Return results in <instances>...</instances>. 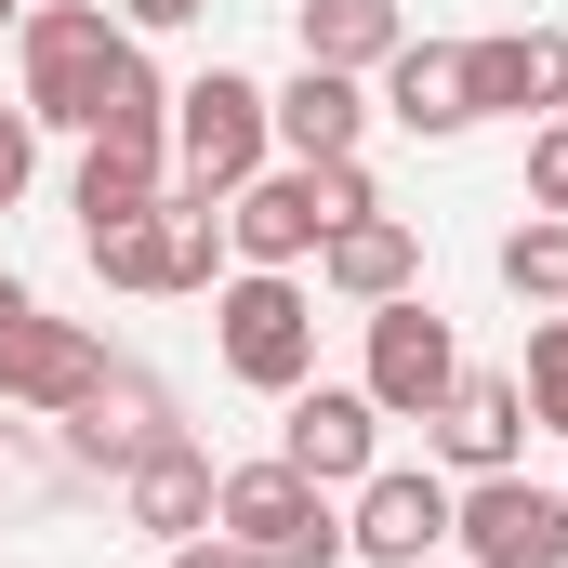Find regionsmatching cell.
<instances>
[{
  "label": "cell",
  "instance_id": "277c9868",
  "mask_svg": "<svg viewBox=\"0 0 568 568\" xmlns=\"http://www.w3.org/2000/svg\"><path fill=\"white\" fill-rule=\"evenodd\" d=\"M212 529H225L252 568H344V516H331V489H317V476H291L278 449H265V463H239V476L212 489Z\"/></svg>",
  "mask_w": 568,
  "mask_h": 568
},
{
  "label": "cell",
  "instance_id": "d4e9b609",
  "mask_svg": "<svg viewBox=\"0 0 568 568\" xmlns=\"http://www.w3.org/2000/svg\"><path fill=\"white\" fill-rule=\"evenodd\" d=\"M172 568H252V556H239L225 529H199V542H172Z\"/></svg>",
  "mask_w": 568,
  "mask_h": 568
},
{
  "label": "cell",
  "instance_id": "8fae6325",
  "mask_svg": "<svg viewBox=\"0 0 568 568\" xmlns=\"http://www.w3.org/2000/svg\"><path fill=\"white\" fill-rule=\"evenodd\" d=\"M278 463L317 476V489H357V476L384 463V410H371L357 384H291L278 397Z\"/></svg>",
  "mask_w": 568,
  "mask_h": 568
},
{
  "label": "cell",
  "instance_id": "9c48e42d",
  "mask_svg": "<svg viewBox=\"0 0 568 568\" xmlns=\"http://www.w3.org/2000/svg\"><path fill=\"white\" fill-rule=\"evenodd\" d=\"M436 542H449V476H424V463H371L357 503H344V556H371V568H436Z\"/></svg>",
  "mask_w": 568,
  "mask_h": 568
},
{
  "label": "cell",
  "instance_id": "603a6c76",
  "mask_svg": "<svg viewBox=\"0 0 568 568\" xmlns=\"http://www.w3.org/2000/svg\"><path fill=\"white\" fill-rule=\"evenodd\" d=\"M27 172H40V120H27V106H0V212L27 199Z\"/></svg>",
  "mask_w": 568,
  "mask_h": 568
},
{
  "label": "cell",
  "instance_id": "52a82bcc",
  "mask_svg": "<svg viewBox=\"0 0 568 568\" xmlns=\"http://www.w3.org/2000/svg\"><path fill=\"white\" fill-rule=\"evenodd\" d=\"M449 542H463V568H568V489H542L529 463L463 476L449 489Z\"/></svg>",
  "mask_w": 568,
  "mask_h": 568
},
{
  "label": "cell",
  "instance_id": "e0dca14e",
  "mask_svg": "<svg viewBox=\"0 0 568 568\" xmlns=\"http://www.w3.org/2000/svg\"><path fill=\"white\" fill-rule=\"evenodd\" d=\"M463 106H476V120H529V106H556V40H529V27L463 40Z\"/></svg>",
  "mask_w": 568,
  "mask_h": 568
},
{
  "label": "cell",
  "instance_id": "2e32d148",
  "mask_svg": "<svg viewBox=\"0 0 568 568\" xmlns=\"http://www.w3.org/2000/svg\"><path fill=\"white\" fill-rule=\"evenodd\" d=\"M265 120H278V159H357V133H371V80H344V67H291V93H265Z\"/></svg>",
  "mask_w": 568,
  "mask_h": 568
},
{
  "label": "cell",
  "instance_id": "4fadbf2b",
  "mask_svg": "<svg viewBox=\"0 0 568 568\" xmlns=\"http://www.w3.org/2000/svg\"><path fill=\"white\" fill-rule=\"evenodd\" d=\"M424 436L449 449V476H503V463H529V397H516L503 371H463L424 410Z\"/></svg>",
  "mask_w": 568,
  "mask_h": 568
},
{
  "label": "cell",
  "instance_id": "7c38bea8",
  "mask_svg": "<svg viewBox=\"0 0 568 568\" xmlns=\"http://www.w3.org/2000/svg\"><path fill=\"white\" fill-rule=\"evenodd\" d=\"M212 489H225V476H212V449L185 424L159 436L145 463H120V516H133L145 542H199V529H212Z\"/></svg>",
  "mask_w": 568,
  "mask_h": 568
},
{
  "label": "cell",
  "instance_id": "8992f818",
  "mask_svg": "<svg viewBox=\"0 0 568 568\" xmlns=\"http://www.w3.org/2000/svg\"><path fill=\"white\" fill-rule=\"evenodd\" d=\"M80 252H93V278H106V291H212V278H225V199L159 185V212L80 239Z\"/></svg>",
  "mask_w": 568,
  "mask_h": 568
},
{
  "label": "cell",
  "instance_id": "5bb4252c",
  "mask_svg": "<svg viewBox=\"0 0 568 568\" xmlns=\"http://www.w3.org/2000/svg\"><path fill=\"white\" fill-rule=\"evenodd\" d=\"M317 278L344 291V304H397V291H424V225L357 212V225H331V239H317Z\"/></svg>",
  "mask_w": 568,
  "mask_h": 568
},
{
  "label": "cell",
  "instance_id": "ffe728a7",
  "mask_svg": "<svg viewBox=\"0 0 568 568\" xmlns=\"http://www.w3.org/2000/svg\"><path fill=\"white\" fill-rule=\"evenodd\" d=\"M503 291H516V304H568V212H529V225L503 239Z\"/></svg>",
  "mask_w": 568,
  "mask_h": 568
},
{
  "label": "cell",
  "instance_id": "6da1fadb",
  "mask_svg": "<svg viewBox=\"0 0 568 568\" xmlns=\"http://www.w3.org/2000/svg\"><path fill=\"white\" fill-rule=\"evenodd\" d=\"M357 212H384L371 199V159H265L239 199H225V252L239 265H304L331 225H357Z\"/></svg>",
  "mask_w": 568,
  "mask_h": 568
},
{
  "label": "cell",
  "instance_id": "9a60e30c",
  "mask_svg": "<svg viewBox=\"0 0 568 568\" xmlns=\"http://www.w3.org/2000/svg\"><path fill=\"white\" fill-rule=\"evenodd\" d=\"M371 80H384V120H397V133H424V145L476 133V106H463V40H397Z\"/></svg>",
  "mask_w": 568,
  "mask_h": 568
},
{
  "label": "cell",
  "instance_id": "7a4b0ae2",
  "mask_svg": "<svg viewBox=\"0 0 568 568\" xmlns=\"http://www.w3.org/2000/svg\"><path fill=\"white\" fill-rule=\"evenodd\" d=\"M212 357H225V384H252V397L317 384V304H304V278H291V265L212 278Z\"/></svg>",
  "mask_w": 568,
  "mask_h": 568
},
{
  "label": "cell",
  "instance_id": "484cf974",
  "mask_svg": "<svg viewBox=\"0 0 568 568\" xmlns=\"http://www.w3.org/2000/svg\"><path fill=\"white\" fill-rule=\"evenodd\" d=\"M556 120H568V40H556Z\"/></svg>",
  "mask_w": 568,
  "mask_h": 568
},
{
  "label": "cell",
  "instance_id": "cb8c5ba5",
  "mask_svg": "<svg viewBox=\"0 0 568 568\" xmlns=\"http://www.w3.org/2000/svg\"><path fill=\"white\" fill-rule=\"evenodd\" d=\"M199 13H212V0H120V27H133V40H172V27H199Z\"/></svg>",
  "mask_w": 568,
  "mask_h": 568
},
{
  "label": "cell",
  "instance_id": "83f0119b",
  "mask_svg": "<svg viewBox=\"0 0 568 568\" xmlns=\"http://www.w3.org/2000/svg\"><path fill=\"white\" fill-rule=\"evenodd\" d=\"M0 304H27V291H13V278H0Z\"/></svg>",
  "mask_w": 568,
  "mask_h": 568
},
{
  "label": "cell",
  "instance_id": "44dd1931",
  "mask_svg": "<svg viewBox=\"0 0 568 568\" xmlns=\"http://www.w3.org/2000/svg\"><path fill=\"white\" fill-rule=\"evenodd\" d=\"M516 397H529V424L568 436V317H542L529 331V371H516Z\"/></svg>",
  "mask_w": 568,
  "mask_h": 568
},
{
  "label": "cell",
  "instance_id": "ba28073f",
  "mask_svg": "<svg viewBox=\"0 0 568 568\" xmlns=\"http://www.w3.org/2000/svg\"><path fill=\"white\" fill-rule=\"evenodd\" d=\"M449 384H463V344H449V317H436L424 291L371 304V357H357V397H371L384 424H424Z\"/></svg>",
  "mask_w": 568,
  "mask_h": 568
},
{
  "label": "cell",
  "instance_id": "5b68a950",
  "mask_svg": "<svg viewBox=\"0 0 568 568\" xmlns=\"http://www.w3.org/2000/svg\"><path fill=\"white\" fill-rule=\"evenodd\" d=\"M265 159H278L265 80H239V67H199V80L172 93V185H199V199H239Z\"/></svg>",
  "mask_w": 568,
  "mask_h": 568
},
{
  "label": "cell",
  "instance_id": "4316f807",
  "mask_svg": "<svg viewBox=\"0 0 568 568\" xmlns=\"http://www.w3.org/2000/svg\"><path fill=\"white\" fill-rule=\"evenodd\" d=\"M13 27H27V0H0V40H13Z\"/></svg>",
  "mask_w": 568,
  "mask_h": 568
},
{
  "label": "cell",
  "instance_id": "7402d4cb",
  "mask_svg": "<svg viewBox=\"0 0 568 568\" xmlns=\"http://www.w3.org/2000/svg\"><path fill=\"white\" fill-rule=\"evenodd\" d=\"M529 212H568V120L529 133Z\"/></svg>",
  "mask_w": 568,
  "mask_h": 568
},
{
  "label": "cell",
  "instance_id": "30bf717a",
  "mask_svg": "<svg viewBox=\"0 0 568 568\" xmlns=\"http://www.w3.org/2000/svg\"><path fill=\"white\" fill-rule=\"evenodd\" d=\"M120 357L80 331V317H40V304H0V397L13 410H80Z\"/></svg>",
  "mask_w": 568,
  "mask_h": 568
},
{
  "label": "cell",
  "instance_id": "d6986e66",
  "mask_svg": "<svg viewBox=\"0 0 568 568\" xmlns=\"http://www.w3.org/2000/svg\"><path fill=\"white\" fill-rule=\"evenodd\" d=\"M159 185H172V145H120V133H93V145H80V239H106V225L159 212Z\"/></svg>",
  "mask_w": 568,
  "mask_h": 568
},
{
  "label": "cell",
  "instance_id": "ac0fdd59",
  "mask_svg": "<svg viewBox=\"0 0 568 568\" xmlns=\"http://www.w3.org/2000/svg\"><path fill=\"white\" fill-rule=\"evenodd\" d=\"M291 40H304V67H344V80H371V67L410 40V13H397V0H291Z\"/></svg>",
  "mask_w": 568,
  "mask_h": 568
},
{
  "label": "cell",
  "instance_id": "3957f363",
  "mask_svg": "<svg viewBox=\"0 0 568 568\" xmlns=\"http://www.w3.org/2000/svg\"><path fill=\"white\" fill-rule=\"evenodd\" d=\"M13 53H27V120H40V133H93V93H106V67L133 53V27H120L106 0H27Z\"/></svg>",
  "mask_w": 568,
  "mask_h": 568
}]
</instances>
